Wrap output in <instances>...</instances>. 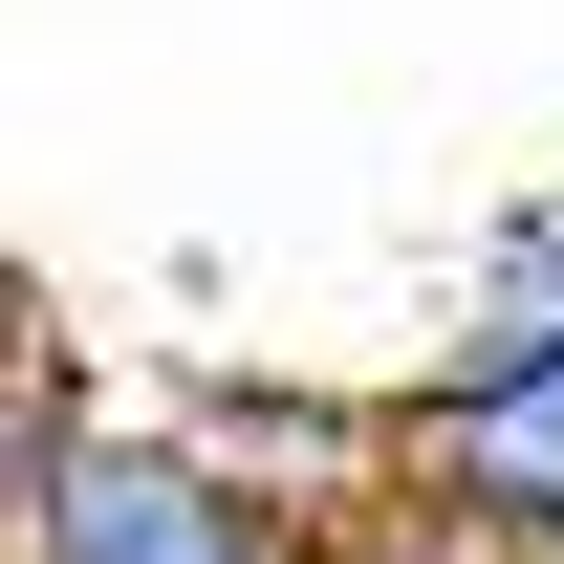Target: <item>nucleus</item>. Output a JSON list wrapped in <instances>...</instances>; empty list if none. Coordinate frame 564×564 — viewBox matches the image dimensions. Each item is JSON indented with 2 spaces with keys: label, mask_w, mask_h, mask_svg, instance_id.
I'll list each match as a JSON object with an SVG mask.
<instances>
[{
  "label": "nucleus",
  "mask_w": 564,
  "mask_h": 564,
  "mask_svg": "<svg viewBox=\"0 0 564 564\" xmlns=\"http://www.w3.org/2000/svg\"><path fill=\"white\" fill-rule=\"evenodd\" d=\"M0 564H326V543H304L282 499H239L174 413H87L66 456H22Z\"/></svg>",
  "instance_id": "f257e3e1"
},
{
  "label": "nucleus",
  "mask_w": 564,
  "mask_h": 564,
  "mask_svg": "<svg viewBox=\"0 0 564 564\" xmlns=\"http://www.w3.org/2000/svg\"><path fill=\"white\" fill-rule=\"evenodd\" d=\"M413 543L434 564H543L564 543V369H521V391H413Z\"/></svg>",
  "instance_id": "f03ea898"
},
{
  "label": "nucleus",
  "mask_w": 564,
  "mask_h": 564,
  "mask_svg": "<svg viewBox=\"0 0 564 564\" xmlns=\"http://www.w3.org/2000/svg\"><path fill=\"white\" fill-rule=\"evenodd\" d=\"M521 369H564V174L478 217V261H456V304H434L413 391H521Z\"/></svg>",
  "instance_id": "7ed1b4c3"
},
{
  "label": "nucleus",
  "mask_w": 564,
  "mask_h": 564,
  "mask_svg": "<svg viewBox=\"0 0 564 564\" xmlns=\"http://www.w3.org/2000/svg\"><path fill=\"white\" fill-rule=\"evenodd\" d=\"M348 564H391V543H348Z\"/></svg>",
  "instance_id": "20e7f679"
}]
</instances>
